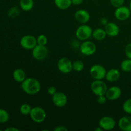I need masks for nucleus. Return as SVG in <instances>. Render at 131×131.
Masks as SVG:
<instances>
[{
    "label": "nucleus",
    "instance_id": "nucleus-1",
    "mask_svg": "<svg viewBox=\"0 0 131 131\" xmlns=\"http://www.w3.org/2000/svg\"><path fill=\"white\" fill-rule=\"evenodd\" d=\"M21 88L26 94L33 95L37 94L41 90V84L39 81L33 78H26L21 83Z\"/></svg>",
    "mask_w": 131,
    "mask_h": 131
},
{
    "label": "nucleus",
    "instance_id": "nucleus-2",
    "mask_svg": "<svg viewBox=\"0 0 131 131\" xmlns=\"http://www.w3.org/2000/svg\"><path fill=\"white\" fill-rule=\"evenodd\" d=\"M93 29L90 26L86 24H82L76 29L75 35L80 40L85 41L92 36Z\"/></svg>",
    "mask_w": 131,
    "mask_h": 131
},
{
    "label": "nucleus",
    "instance_id": "nucleus-3",
    "mask_svg": "<svg viewBox=\"0 0 131 131\" xmlns=\"http://www.w3.org/2000/svg\"><path fill=\"white\" fill-rule=\"evenodd\" d=\"M107 70L100 64H95L90 69V74L95 80H102L106 78Z\"/></svg>",
    "mask_w": 131,
    "mask_h": 131
},
{
    "label": "nucleus",
    "instance_id": "nucleus-4",
    "mask_svg": "<svg viewBox=\"0 0 131 131\" xmlns=\"http://www.w3.org/2000/svg\"><path fill=\"white\" fill-rule=\"evenodd\" d=\"M29 116L34 122L40 124L45 121L47 115L46 111L42 107L37 106L32 107Z\"/></svg>",
    "mask_w": 131,
    "mask_h": 131
},
{
    "label": "nucleus",
    "instance_id": "nucleus-5",
    "mask_svg": "<svg viewBox=\"0 0 131 131\" xmlns=\"http://www.w3.org/2000/svg\"><path fill=\"white\" fill-rule=\"evenodd\" d=\"M90 88L92 92L97 96L105 95L108 89L106 83L102 80H94L91 84Z\"/></svg>",
    "mask_w": 131,
    "mask_h": 131
},
{
    "label": "nucleus",
    "instance_id": "nucleus-6",
    "mask_svg": "<svg viewBox=\"0 0 131 131\" xmlns=\"http://www.w3.org/2000/svg\"><path fill=\"white\" fill-rule=\"evenodd\" d=\"M49 51L46 46H40L37 44L32 49V56L37 61L44 60L48 56Z\"/></svg>",
    "mask_w": 131,
    "mask_h": 131
},
{
    "label": "nucleus",
    "instance_id": "nucleus-7",
    "mask_svg": "<svg viewBox=\"0 0 131 131\" xmlns=\"http://www.w3.org/2000/svg\"><path fill=\"white\" fill-rule=\"evenodd\" d=\"M20 44L23 49L26 50H32L37 45V38L33 35H27L21 38Z\"/></svg>",
    "mask_w": 131,
    "mask_h": 131
},
{
    "label": "nucleus",
    "instance_id": "nucleus-8",
    "mask_svg": "<svg viewBox=\"0 0 131 131\" xmlns=\"http://www.w3.org/2000/svg\"><path fill=\"white\" fill-rule=\"evenodd\" d=\"M58 69L63 74H69L72 69V62L67 58H61L57 63Z\"/></svg>",
    "mask_w": 131,
    "mask_h": 131
},
{
    "label": "nucleus",
    "instance_id": "nucleus-9",
    "mask_svg": "<svg viewBox=\"0 0 131 131\" xmlns=\"http://www.w3.org/2000/svg\"><path fill=\"white\" fill-rule=\"evenodd\" d=\"M99 125L103 129V130H111L115 129L116 126V121L111 116H104L100 119Z\"/></svg>",
    "mask_w": 131,
    "mask_h": 131
},
{
    "label": "nucleus",
    "instance_id": "nucleus-10",
    "mask_svg": "<svg viewBox=\"0 0 131 131\" xmlns=\"http://www.w3.org/2000/svg\"><path fill=\"white\" fill-rule=\"evenodd\" d=\"M131 12L129 7L126 6H122L118 8H116L115 10V17L117 20H120V21H124L126 20L130 17Z\"/></svg>",
    "mask_w": 131,
    "mask_h": 131
},
{
    "label": "nucleus",
    "instance_id": "nucleus-11",
    "mask_svg": "<svg viewBox=\"0 0 131 131\" xmlns=\"http://www.w3.org/2000/svg\"><path fill=\"white\" fill-rule=\"evenodd\" d=\"M80 51L81 53L85 56H92L97 51V46L92 41L85 40L82 43Z\"/></svg>",
    "mask_w": 131,
    "mask_h": 131
},
{
    "label": "nucleus",
    "instance_id": "nucleus-12",
    "mask_svg": "<svg viewBox=\"0 0 131 131\" xmlns=\"http://www.w3.org/2000/svg\"><path fill=\"white\" fill-rule=\"evenodd\" d=\"M52 102L58 107H63L67 105L68 99L66 95L61 92H56L52 96Z\"/></svg>",
    "mask_w": 131,
    "mask_h": 131
},
{
    "label": "nucleus",
    "instance_id": "nucleus-13",
    "mask_svg": "<svg viewBox=\"0 0 131 131\" xmlns=\"http://www.w3.org/2000/svg\"><path fill=\"white\" fill-rule=\"evenodd\" d=\"M105 95L109 101H115L118 99L122 95V90L120 87L116 86L110 87L107 89Z\"/></svg>",
    "mask_w": 131,
    "mask_h": 131
},
{
    "label": "nucleus",
    "instance_id": "nucleus-14",
    "mask_svg": "<svg viewBox=\"0 0 131 131\" xmlns=\"http://www.w3.org/2000/svg\"><path fill=\"white\" fill-rule=\"evenodd\" d=\"M74 18L78 23L81 24H86L90 19V14L85 10H79L75 12Z\"/></svg>",
    "mask_w": 131,
    "mask_h": 131
},
{
    "label": "nucleus",
    "instance_id": "nucleus-15",
    "mask_svg": "<svg viewBox=\"0 0 131 131\" xmlns=\"http://www.w3.org/2000/svg\"><path fill=\"white\" fill-rule=\"evenodd\" d=\"M104 29L107 35L111 37H116L120 33L119 26L115 23L108 22V23L104 26Z\"/></svg>",
    "mask_w": 131,
    "mask_h": 131
},
{
    "label": "nucleus",
    "instance_id": "nucleus-16",
    "mask_svg": "<svg viewBox=\"0 0 131 131\" xmlns=\"http://www.w3.org/2000/svg\"><path fill=\"white\" fill-rule=\"evenodd\" d=\"M119 128L123 131H131V116H125L122 117L118 122Z\"/></svg>",
    "mask_w": 131,
    "mask_h": 131
},
{
    "label": "nucleus",
    "instance_id": "nucleus-17",
    "mask_svg": "<svg viewBox=\"0 0 131 131\" xmlns=\"http://www.w3.org/2000/svg\"><path fill=\"white\" fill-rule=\"evenodd\" d=\"M120 77V72L118 69H111L107 71L106 75V79L107 81L114 83L117 81Z\"/></svg>",
    "mask_w": 131,
    "mask_h": 131
},
{
    "label": "nucleus",
    "instance_id": "nucleus-18",
    "mask_svg": "<svg viewBox=\"0 0 131 131\" xmlns=\"http://www.w3.org/2000/svg\"><path fill=\"white\" fill-rule=\"evenodd\" d=\"M26 75V72L23 69H16L14 70V72H13V78H14V80L17 83H20L24 81Z\"/></svg>",
    "mask_w": 131,
    "mask_h": 131
},
{
    "label": "nucleus",
    "instance_id": "nucleus-19",
    "mask_svg": "<svg viewBox=\"0 0 131 131\" xmlns=\"http://www.w3.org/2000/svg\"><path fill=\"white\" fill-rule=\"evenodd\" d=\"M107 34H106V31H105L104 29L102 28H98L97 29L93 30V33H92V37L95 38V40L98 41L103 40L106 38Z\"/></svg>",
    "mask_w": 131,
    "mask_h": 131
},
{
    "label": "nucleus",
    "instance_id": "nucleus-20",
    "mask_svg": "<svg viewBox=\"0 0 131 131\" xmlns=\"http://www.w3.org/2000/svg\"><path fill=\"white\" fill-rule=\"evenodd\" d=\"M20 7L23 11L29 12L33 9L34 6L33 0H20Z\"/></svg>",
    "mask_w": 131,
    "mask_h": 131
},
{
    "label": "nucleus",
    "instance_id": "nucleus-21",
    "mask_svg": "<svg viewBox=\"0 0 131 131\" xmlns=\"http://www.w3.org/2000/svg\"><path fill=\"white\" fill-rule=\"evenodd\" d=\"M54 4L60 10H67L69 8L72 3V0H54Z\"/></svg>",
    "mask_w": 131,
    "mask_h": 131
},
{
    "label": "nucleus",
    "instance_id": "nucleus-22",
    "mask_svg": "<svg viewBox=\"0 0 131 131\" xmlns=\"http://www.w3.org/2000/svg\"><path fill=\"white\" fill-rule=\"evenodd\" d=\"M121 69L125 72H131V60L130 59H126L124 61H122L120 65Z\"/></svg>",
    "mask_w": 131,
    "mask_h": 131
},
{
    "label": "nucleus",
    "instance_id": "nucleus-23",
    "mask_svg": "<svg viewBox=\"0 0 131 131\" xmlns=\"http://www.w3.org/2000/svg\"><path fill=\"white\" fill-rule=\"evenodd\" d=\"M9 114L6 110L4 109H0V123L5 124L9 120Z\"/></svg>",
    "mask_w": 131,
    "mask_h": 131
},
{
    "label": "nucleus",
    "instance_id": "nucleus-24",
    "mask_svg": "<svg viewBox=\"0 0 131 131\" xmlns=\"http://www.w3.org/2000/svg\"><path fill=\"white\" fill-rule=\"evenodd\" d=\"M84 63L79 60H76L72 63V69L73 70L76 72H81L84 69Z\"/></svg>",
    "mask_w": 131,
    "mask_h": 131
},
{
    "label": "nucleus",
    "instance_id": "nucleus-25",
    "mask_svg": "<svg viewBox=\"0 0 131 131\" xmlns=\"http://www.w3.org/2000/svg\"><path fill=\"white\" fill-rule=\"evenodd\" d=\"M20 10L17 6H13L12 8L9 10L8 15L10 17L12 18V19H15V18L17 17L19 15H20Z\"/></svg>",
    "mask_w": 131,
    "mask_h": 131
},
{
    "label": "nucleus",
    "instance_id": "nucleus-26",
    "mask_svg": "<svg viewBox=\"0 0 131 131\" xmlns=\"http://www.w3.org/2000/svg\"><path fill=\"white\" fill-rule=\"evenodd\" d=\"M32 107L28 104H23L20 107V112L23 115H28L31 111Z\"/></svg>",
    "mask_w": 131,
    "mask_h": 131
},
{
    "label": "nucleus",
    "instance_id": "nucleus-27",
    "mask_svg": "<svg viewBox=\"0 0 131 131\" xmlns=\"http://www.w3.org/2000/svg\"><path fill=\"white\" fill-rule=\"evenodd\" d=\"M37 44L40 45V46H46V44L48 42V39L47 37L45 35L41 34L38 36L37 38Z\"/></svg>",
    "mask_w": 131,
    "mask_h": 131
},
{
    "label": "nucleus",
    "instance_id": "nucleus-28",
    "mask_svg": "<svg viewBox=\"0 0 131 131\" xmlns=\"http://www.w3.org/2000/svg\"><path fill=\"white\" fill-rule=\"evenodd\" d=\"M122 107L124 112L131 115V99H129L124 102Z\"/></svg>",
    "mask_w": 131,
    "mask_h": 131
},
{
    "label": "nucleus",
    "instance_id": "nucleus-29",
    "mask_svg": "<svg viewBox=\"0 0 131 131\" xmlns=\"http://www.w3.org/2000/svg\"><path fill=\"white\" fill-rule=\"evenodd\" d=\"M125 0H110V3L113 7L118 8L124 5Z\"/></svg>",
    "mask_w": 131,
    "mask_h": 131
},
{
    "label": "nucleus",
    "instance_id": "nucleus-30",
    "mask_svg": "<svg viewBox=\"0 0 131 131\" xmlns=\"http://www.w3.org/2000/svg\"><path fill=\"white\" fill-rule=\"evenodd\" d=\"M125 54L127 58L131 60V43H128L125 48Z\"/></svg>",
    "mask_w": 131,
    "mask_h": 131
},
{
    "label": "nucleus",
    "instance_id": "nucleus-31",
    "mask_svg": "<svg viewBox=\"0 0 131 131\" xmlns=\"http://www.w3.org/2000/svg\"><path fill=\"white\" fill-rule=\"evenodd\" d=\"M107 99L106 97V95L97 96V102L100 104H104V103H106Z\"/></svg>",
    "mask_w": 131,
    "mask_h": 131
},
{
    "label": "nucleus",
    "instance_id": "nucleus-32",
    "mask_svg": "<svg viewBox=\"0 0 131 131\" xmlns=\"http://www.w3.org/2000/svg\"><path fill=\"white\" fill-rule=\"evenodd\" d=\"M56 92H57V90H56V87L54 86H50L47 89V92H48V93L50 95L52 96Z\"/></svg>",
    "mask_w": 131,
    "mask_h": 131
},
{
    "label": "nucleus",
    "instance_id": "nucleus-33",
    "mask_svg": "<svg viewBox=\"0 0 131 131\" xmlns=\"http://www.w3.org/2000/svg\"><path fill=\"white\" fill-rule=\"evenodd\" d=\"M54 131H67L68 129L67 127H65V126H62V125H61V126L56 127L54 129Z\"/></svg>",
    "mask_w": 131,
    "mask_h": 131
},
{
    "label": "nucleus",
    "instance_id": "nucleus-34",
    "mask_svg": "<svg viewBox=\"0 0 131 131\" xmlns=\"http://www.w3.org/2000/svg\"><path fill=\"white\" fill-rule=\"evenodd\" d=\"M84 0H72V3L74 5H80L83 3Z\"/></svg>",
    "mask_w": 131,
    "mask_h": 131
},
{
    "label": "nucleus",
    "instance_id": "nucleus-35",
    "mask_svg": "<svg viewBox=\"0 0 131 131\" xmlns=\"http://www.w3.org/2000/svg\"><path fill=\"white\" fill-rule=\"evenodd\" d=\"M5 131H19V130L15 127H9L5 130Z\"/></svg>",
    "mask_w": 131,
    "mask_h": 131
},
{
    "label": "nucleus",
    "instance_id": "nucleus-36",
    "mask_svg": "<svg viewBox=\"0 0 131 131\" xmlns=\"http://www.w3.org/2000/svg\"><path fill=\"white\" fill-rule=\"evenodd\" d=\"M101 23H102L103 25H106V24H107V23H108V21H107V20L106 19V18H102V19L101 20Z\"/></svg>",
    "mask_w": 131,
    "mask_h": 131
},
{
    "label": "nucleus",
    "instance_id": "nucleus-37",
    "mask_svg": "<svg viewBox=\"0 0 131 131\" xmlns=\"http://www.w3.org/2000/svg\"><path fill=\"white\" fill-rule=\"evenodd\" d=\"M95 131H102V130H103V129H102V128L101 127L99 126V127L95 129Z\"/></svg>",
    "mask_w": 131,
    "mask_h": 131
},
{
    "label": "nucleus",
    "instance_id": "nucleus-38",
    "mask_svg": "<svg viewBox=\"0 0 131 131\" xmlns=\"http://www.w3.org/2000/svg\"><path fill=\"white\" fill-rule=\"evenodd\" d=\"M129 8H130V12H131V0L130 1V3H129Z\"/></svg>",
    "mask_w": 131,
    "mask_h": 131
},
{
    "label": "nucleus",
    "instance_id": "nucleus-39",
    "mask_svg": "<svg viewBox=\"0 0 131 131\" xmlns=\"http://www.w3.org/2000/svg\"><path fill=\"white\" fill-rule=\"evenodd\" d=\"M95 1H97V0H95Z\"/></svg>",
    "mask_w": 131,
    "mask_h": 131
}]
</instances>
